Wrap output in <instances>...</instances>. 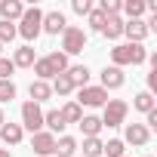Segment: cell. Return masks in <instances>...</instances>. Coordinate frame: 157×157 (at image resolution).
I'll return each instance as SVG.
<instances>
[{
	"mask_svg": "<svg viewBox=\"0 0 157 157\" xmlns=\"http://www.w3.org/2000/svg\"><path fill=\"white\" fill-rule=\"evenodd\" d=\"M148 59V49L145 43H117L111 49V62L114 68H123V65H142Z\"/></svg>",
	"mask_w": 157,
	"mask_h": 157,
	"instance_id": "1",
	"label": "cell"
},
{
	"mask_svg": "<svg viewBox=\"0 0 157 157\" xmlns=\"http://www.w3.org/2000/svg\"><path fill=\"white\" fill-rule=\"evenodd\" d=\"M16 31H19V34L28 40V46H31V40H37V37L43 34V13H40L37 6H25V13H22Z\"/></svg>",
	"mask_w": 157,
	"mask_h": 157,
	"instance_id": "2",
	"label": "cell"
},
{
	"mask_svg": "<svg viewBox=\"0 0 157 157\" xmlns=\"http://www.w3.org/2000/svg\"><path fill=\"white\" fill-rule=\"evenodd\" d=\"M126 114H129V105H126L123 99H108L99 120H102V126L114 129V126H123V123H126Z\"/></svg>",
	"mask_w": 157,
	"mask_h": 157,
	"instance_id": "3",
	"label": "cell"
},
{
	"mask_svg": "<svg viewBox=\"0 0 157 157\" xmlns=\"http://www.w3.org/2000/svg\"><path fill=\"white\" fill-rule=\"evenodd\" d=\"M86 46V31L83 28H77V25H68L62 31V52L65 56H77V52H83Z\"/></svg>",
	"mask_w": 157,
	"mask_h": 157,
	"instance_id": "4",
	"label": "cell"
},
{
	"mask_svg": "<svg viewBox=\"0 0 157 157\" xmlns=\"http://www.w3.org/2000/svg\"><path fill=\"white\" fill-rule=\"evenodd\" d=\"M22 129H31V136L43 129V111H40V105L31 102V99L22 105Z\"/></svg>",
	"mask_w": 157,
	"mask_h": 157,
	"instance_id": "5",
	"label": "cell"
},
{
	"mask_svg": "<svg viewBox=\"0 0 157 157\" xmlns=\"http://www.w3.org/2000/svg\"><path fill=\"white\" fill-rule=\"evenodd\" d=\"M77 105H86V108H105V102H108V93L102 90V86H83V90H77V99H74Z\"/></svg>",
	"mask_w": 157,
	"mask_h": 157,
	"instance_id": "6",
	"label": "cell"
},
{
	"mask_svg": "<svg viewBox=\"0 0 157 157\" xmlns=\"http://www.w3.org/2000/svg\"><path fill=\"white\" fill-rule=\"evenodd\" d=\"M148 139H151V129H148L145 123H126L120 142H123V145H132V148H145Z\"/></svg>",
	"mask_w": 157,
	"mask_h": 157,
	"instance_id": "7",
	"label": "cell"
},
{
	"mask_svg": "<svg viewBox=\"0 0 157 157\" xmlns=\"http://www.w3.org/2000/svg\"><path fill=\"white\" fill-rule=\"evenodd\" d=\"M31 148H34V154H40V157H52V151H56V136L46 132V129H40V132L31 136Z\"/></svg>",
	"mask_w": 157,
	"mask_h": 157,
	"instance_id": "8",
	"label": "cell"
},
{
	"mask_svg": "<svg viewBox=\"0 0 157 157\" xmlns=\"http://www.w3.org/2000/svg\"><path fill=\"white\" fill-rule=\"evenodd\" d=\"M123 37H126L129 43H145V37H148L145 19H126V22H123Z\"/></svg>",
	"mask_w": 157,
	"mask_h": 157,
	"instance_id": "9",
	"label": "cell"
},
{
	"mask_svg": "<svg viewBox=\"0 0 157 157\" xmlns=\"http://www.w3.org/2000/svg\"><path fill=\"white\" fill-rule=\"evenodd\" d=\"M99 77H102V83H99V86H102L105 93H108V90H120V86L126 83V77H123V68H114V65H108V68H105Z\"/></svg>",
	"mask_w": 157,
	"mask_h": 157,
	"instance_id": "10",
	"label": "cell"
},
{
	"mask_svg": "<svg viewBox=\"0 0 157 157\" xmlns=\"http://www.w3.org/2000/svg\"><path fill=\"white\" fill-rule=\"evenodd\" d=\"M65 77L71 80V86H74V90H83V86H90V68H86V65H68Z\"/></svg>",
	"mask_w": 157,
	"mask_h": 157,
	"instance_id": "11",
	"label": "cell"
},
{
	"mask_svg": "<svg viewBox=\"0 0 157 157\" xmlns=\"http://www.w3.org/2000/svg\"><path fill=\"white\" fill-rule=\"evenodd\" d=\"M68 28V22H65V13H59V10H52V13H43V31L46 34H62Z\"/></svg>",
	"mask_w": 157,
	"mask_h": 157,
	"instance_id": "12",
	"label": "cell"
},
{
	"mask_svg": "<svg viewBox=\"0 0 157 157\" xmlns=\"http://www.w3.org/2000/svg\"><path fill=\"white\" fill-rule=\"evenodd\" d=\"M22 139H25L22 123H10V120H6L3 126H0V145H3V142H6V145H19Z\"/></svg>",
	"mask_w": 157,
	"mask_h": 157,
	"instance_id": "13",
	"label": "cell"
},
{
	"mask_svg": "<svg viewBox=\"0 0 157 157\" xmlns=\"http://www.w3.org/2000/svg\"><path fill=\"white\" fill-rule=\"evenodd\" d=\"M25 13V6L19 0H0V22H19Z\"/></svg>",
	"mask_w": 157,
	"mask_h": 157,
	"instance_id": "14",
	"label": "cell"
},
{
	"mask_svg": "<svg viewBox=\"0 0 157 157\" xmlns=\"http://www.w3.org/2000/svg\"><path fill=\"white\" fill-rule=\"evenodd\" d=\"M34 62H37V52H34V46H28V43L13 52V65H16V68H34Z\"/></svg>",
	"mask_w": 157,
	"mask_h": 157,
	"instance_id": "15",
	"label": "cell"
},
{
	"mask_svg": "<svg viewBox=\"0 0 157 157\" xmlns=\"http://www.w3.org/2000/svg\"><path fill=\"white\" fill-rule=\"evenodd\" d=\"M52 157H77V139L74 136H59Z\"/></svg>",
	"mask_w": 157,
	"mask_h": 157,
	"instance_id": "16",
	"label": "cell"
},
{
	"mask_svg": "<svg viewBox=\"0 0 157 157\" xmlns=\"http://www.w3.org/2000/svg\"><path fill=\"white\" fill-rule=\"evenodd\" d=\"M77 126H80L83 139H96V136L102 132V120H99L96 114H83V117H80V123H77Z\"/></svg>",
	"mask_w": 157,
	"mask_h": 157,
	"instance_id": "17",
	"label": "cell"
},
{
	"mask_svg": "<svg viewBox=\"0 0 157 157\" xmlns=\"http://www.w3.org/2000/svg\"><path fill=\"white\" fill-rule=\"evenodd\" d=\"M99 34H105L108 40L123 37V19H120V16H105V25H102V31H99Z\"/></svg>",
	"mask_w": 157,
	"mask_h": 157,
	"instance_id": "18",
	"label": "cell"
},
{
	"mask_svg": "<svg viewBox=\"0 0 157 157\" xmlns=\"http://www.w3.org/2000/svg\"><path fill=\"white\" fill-rule=\"evenodd\" d=\"M59 114H62L65 126H68V123H80V117H83V108L77 105V102H65V105L59 108Z\"/></svg>",
	"mask_w": 157,
	"mask_h": 157,
	"instance_id": "19",
	"label": "cell"
},
{
	"mask_svg": "<svg viewBox=\"0 0 157 157\" xmlns=\"http://www.w3.org/2000/svg\"><path fill=\"white\" fill-rule=\"evenodd\" d=\"M43 126H46V132H52V136L65 129V120H62L59 108H52V111H43Z\"/></svg>",
	"mask_w": 157,
	"mask_h": 157,
	"instance_id": "20",
	"label": "cell"
},
{
	"mask_svg": "<svg viewBox=\"0 0 157 157\" xmlns=\"http://www.w3.org/2000/svg\"><path fill=\"white\" fill-rule=\"evenodd\" d=\"M28 93H31V102H46V99H52V90H49V83H43V80H34L31 86H28Z\"/></svg>",
	"mask_w": 157,
	"mask_h": 157,
	"instance_id": "21",
	"label": "cell"
},
{
	"mask_svg": "<svg viewBox=\"0 0 157 157\" xmlns=\"http://www.w3.org/2000/svg\"><path fill=\"white\" fill-rule=\"evenodd\" d=\"M120 13H126V19H142L148 10H145V0H123Z\"/></svg>",
	"mask_w": 157,
	"mask_h": 157,
	"instance_id": "22",
	"label": "cell"
},
{
	"mask_svg": "<svg viewBox=\"0 0 157 157\" xmlns=\"http://www.w3.org/2000/svg\"><path fill=\"white\" fill-rule=\"evenodd\" d=\"M34 74H37V80H43V83H49L52 77H59V74L52 71V65L46 62V56H40V59L34 62Z\"/></svg>",
	"mask_w": 157,
	"mask_h": 157,
	"instance_id": "23",
	"label": "cell"
},
{
	"mask_svg": "<svg viewBox=\"0 0 157 157\" xmlns=\"http://www.w3.org/2000/svg\"><path fill=\"white\" fill-rule=\"evenodd\" d=\"M132 108H136V111H142V114H148V111H154L157 105H154V96L145 90V93H136V99H132Z\"/></svg>",
	"mask_w": 157,
	"mask_h": 157,
	"instance_id": "24",
	"label": "cell"
},
{
	"mask_svg": "<svg viewBox=\"0 0 157 157\" xmlns=\"http://www.w3.org/2000/svg\"><path fill=\"white\" fill-rule=\"evenodd\" d=\"M102 157H126V145L120 139H108L102 145Z\"/></svg>",
	"mask_w": 157,
	"mask_h": 157,
	"instance_id": "25",
	"label": "cell"
},
{
	"mask_svg": "<svg viewBox=\"0 0 157 157\" xmlns=\"http://www.w3.org/2000/svg\"><path fill=\"white\" fill-rule=\"evenodd\" d=\"M49 90L56 93V96H68V93H74V86H71V80L65 74H59V77H52V83H49Z\"/></svg>",
	"mask_w": 157,
	"mask_h": 157,
	"instance_id": "26",
	"label": "cell"
},
{
	"mask_svg": "<svg viewBox=\"0 0 157 157\" xmlns=\"http://www.w3.org/2000/svg\"><path fill=\"white\" fill-rule=\"evenodd\" d=\"M46 62L52 65V71H56V74H65V71H68V56H65V52H59V49H56V52H49V56H46Z\"/></svg>",
	"mask_w": 157,
	"mask_h": 157,
	"instance_id": "27",
	"label": "cell"
},
{
	"mask_svg": "<svg viewBox=\"0 0 157 157\" xmlns=\"http://www.w3.org/2000/svg\"><path fill=\"white\" fill-rule=\"evenodd\" d=\"M102 139L96 136V139H83V157H102Z\"/></svg>",
	"mask_w": 157,
	"mask_h": 157,
	"instance_id": "28",
	"label": "cell"
},
{
	"mask_svg": "<svg viewBox=\"0 0 157 157\" xmlns=\"http://www.w3.org/2000/svg\"><path fill=\"white\" fill-rule=\"evenodd\" d=\"M16 93H19V90H16L13 80H0V105H3V102H13Z\"/></svg>",
	"mask_w": 157,
	"mask_h": 157,
	"instance_id": "29",
	"label": "cell"
},
{
	"mask_svg": "<svg viewBox=\"0 0 157 157\" xmlns=\"http://www.w3.org/2000/svg\"><path fill=\"white\" fill-rule=\"evenodd\" d=\"M16 34H19V31H16L13 22H0V46H3V43H13Z\"/></svg>",
	"mask_w": 157,
	"mask_h": 157,
	"instance_id": "30",
	"label": "cell"
},
{
	"mask_svg": "<svg viewBox=\"0 0 157 157\" xmlns=\"http://www.w3.org/2000/svg\"><path fill=\"white\" fill-rule=\"evenodd\" d=\"M13 71H16L13 59H0V80H13Z\"/></svg>",
	"mask_w": 157,
	"mask_h": 157,
	"instance_id": "31",
	"label": "cell"
},
{
	"mask_svg": "<svg viewBox=\"0 0 157 157\" xmlns=\"http://www.w3.org/2000/svg\"><path fill=\"white\" fill-rule=\"evenodd\" d=\"M71 10H74L77 16H90V13H93V3H90V0H74Z\"/></svg>",
	"mask_w": 157,
	"mask_h": 157,
	"instance_id": "32",
	"label": "cell"
},
{
	"mask_svg": "<svg viewBox=\"0 0 157 157\" xmlns=\"http://www.w3.org/2000/svg\"><path fill=\"white\" fill-rule=\"evenodd\" d=\"M102 25H105V13L102 10H93L90 13V28L93 31H102Z\"/></svg>",
	"mask_w": 157,
	"mask_h": 157,
	"instance_id": "33",
	"label": "cell"
},
{
	"mask_svg": "<svg viewBox=\"0 0 157 157\" xmlns=\"http://www.w3.org/2000/svg\"><path fill=\"white\" fill-rule=\"evenodd\" d=\"M145 126H148V129H157V108L145 114Z\"/></svg>",
	"mask_w": 157,
	"mask_h": 157,
	"instance_id": "34",
	"label": "cell"
},
{
	"mask_svg": "<svg viewBox=\"0 0 157 157\" xmlns=\"http://www.w3.org/2000/svg\"><path fill=\"white\" fill-rule=\"evenodd\" d=\"M154 90H157V71H151V74H148V93L154 96Z\"/></svg>",
	"mask_w": 157,
	"mask_h": 157,
	"instance_id": "35",
	"label": "cell"
},
{
	"mask_svg": "<svg viewBox=\"0 0 157 157\" xmlns=\"http://www.w3.org/2000/svg\"><path fill=\"white\" fill-rule=\"evenodd\" d=\"M6 123V114H3V108H0V126H3Z\"/></svg>",
	"mask_w": 157,
	"mask_h": 157,
	"instance_id": "36",
	"label": "cell"
},
{
	"mask_svg": "<svg viewBox=\"0 0 157 157\" xmlns=\"http://www.w3.org/2000/svg\"><path fill=\"white\" fill-rule=\"evenodd\" d=\"M0 157H13V154H10V151H6V148H0Z\"/></svg>",
	"mask_w": 157,
	"mask_h": 157,
	"instance_id": "37",
	"label": "cell"
},
{
	"mask_svg": "<svg viewBox=\"0 0 157 157\" xmlns=\"http://www.w3.org/2000/svg\"><path fill=\"white\" fill-rule=\"evenodd\" d=\"M0 59H3V46H0Z\"/></svg>",
	"mask_w": 157,
	"mask_h": 157,
	"instance_id": "38",
	"label": "cell"
}]
</instances>
